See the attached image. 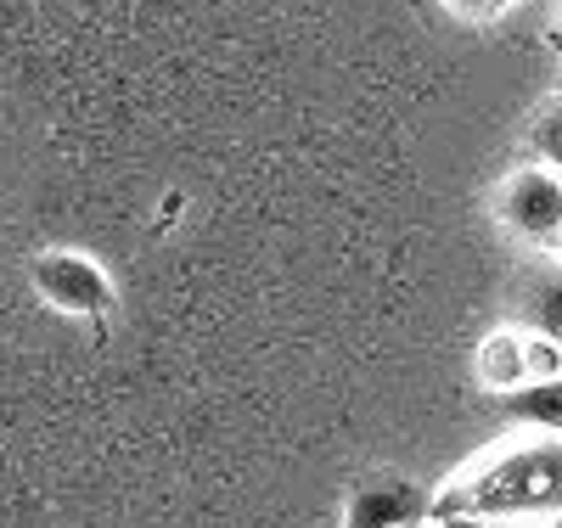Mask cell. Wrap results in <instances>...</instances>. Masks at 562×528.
Listing matches in <instances>:
<instances>
[{
	"mask_svg": "<svg viewBox=\"0 0 562 528\" xmlns=\"http://www.w3.org/2000/svg\"><path fill=\"white\" fill-rule=\"evenodd\" d=\"M562 512V439H535L501 450L473 478H461L445 517H495V523H551Z\"/></svg>",
	"mask_w": 562,
	"mask_h": 528,
	"instance_id": "cell-1",
	"label": "cell"
},
{
	"mask_svg": "<svg viewBox=\"0 0 562 528\" xmlns=\"http://www.w3.org/2000/svg\"><path fill=\"white\" fill-rule=\"evenodd\" d=\"M34 287L40 299L63 315H102L113 304V281L102 276L97 259L85 254H40L34 259Z\"/></svg>",
	"mask_w": 562,
	"mask_h": 528,
	"instance_id": "cell-2",
	"label": "cell"
},
{
	"mask_svg": "<svg viewBox=\"0 0 562 528\" xmlns=\"http://www.w3.org/2000/svg\"><path fill=\"white\" fill-rule=\"evenodd\" d=\"M501 220L518 236H529V243H551V236H562V175L518 169L501 186Z\"/></svg>",
	"mask_w": 562,
	"mask_h": 528,
	"instance_id": "cell-3",
	"label": "cell"
},
{
	"mask_svg": "<svg viewBox=\"0 0 562 528\" xmlns=\"http://www.w3.org/2000/svg\"><path fill=\"white\" fill-rule=\"evenodd\" d=\"M422 512H428V501H422L416 484H400V478L394 484H360L344 528H416Z\"/></svg>",
	"mask_w": 562,
	"mask_h": 528,
	"instance_id": "cell-4",
	"label": "cell"
},
{
	"mask_svg": "<svg viewBox=\"0 0 562 528\" xmlns=\"http://www.w3.org/2000/svg\"><path fill=\"white\" fill-rule=\"evenodd\" d=\"M479 377L490 382L495 394H518L529 382V349L518 332H495V338H484V355H479Z\"/></svg>",
	"mask_w": 562,
	"mask_h": 528,
	"instance_id": "cell-5",
	"label": "cell"
},
{
	"mask_svg": "<svg viewBox=\"0 0 562 528\" xmlns=\"http://www.w3.org/2000/svg\"><path fill=\"white\" fill-rule=\"evenodd\" d=\"M506 416L524 427H540V434H562V377L524 382L518 394H506Z\"/></svg>",
	"mask_w": 562,
	"mask_h": 528,
	"instance_id": "cell-6",
	"label": "cell"
},
{
	"mask_svg": "<svg viewBox=\"0 0 562 528\" xmlns=\"http://www.w3.org/2000/svg\"><path fill=\"white\" fill-rule=\"evenodd\" d=\"M529 147H535L540 169L562 175V102H557V108H546V113L535 119V130H529Z\"/></svg>",
	"mask_w": 562,
	"mask_h": 528,
	"instance_id": "cell-7",
	"label": "cell"
},
{
	"mask_svg": "<svg viewBox=\"0 0 562 528\" xmlns=\"http://www.w3.org/2000/svg\"><path fill=\"white\" fill-rule=\"evenodd\" d=\"M535 326H540V338L562 344V276L540 287V304H535Z\"/></svg>",
	"mask_w": 562,
	"mask_h": 528,
	"instance_id": "cell-8",
	"label": "cell"
},
{
	"mask_svg": "<svg viewBox=\"0 0 562 528\" xmlns=\"http://www.w3.org/2000/svg\"><path fill=\"white\" fill-rule=\"evenodd\" d=\"M450 12H461V18H473V23H484V18H501L512 0H445Z\"/></svg>",
	"mask_w": 562,
	"mask_h": 528,
	"instance_id": "cell-9",
	"label": "cell"
},
{
	"mask_svg": "<svg viewBox=\"0 0 562 528\" xmlns=\"http://www.w3.org/2000/svg\"><path fill=\"white\" fill-rule=\"evenodd\" d=\"M445 528H512V523H495V517H445Z\"/></svg>",
	"mask_w": 562,
	"mask_h": 528,
	"instance_id": "cell-10",
	"label": "cell"
},
{
	"mask_svg": "<svg viewBox=\"0 0 562 528\" xmlns=\"http://www.w3.org/2000/svg\"><path fill=\"white\" fill-rule=\"evenodd\" d=\"M546 528H562V512H557V517H551V523H546Z\"/></svg>",
	"mask_w": 562,
	"mask_h": 528,
	"instance_id": "cell-11",
	"label": "cell"
},
{
	"mask_svg": "<svg viewBox=\"0 0 562 528\" xmlns=\"http://www.w3.org/2000/svg\"><path fill=\"white\" fill-rule=\"evenodd\" d=\"M557 40H562V34H557Z\"/></svg>",
	"mask_w": 562,
	"mask_h": 528,
	"instance_id": "cell-12",
	"label": "cell"
}]
</instances>
